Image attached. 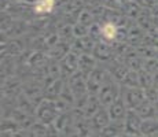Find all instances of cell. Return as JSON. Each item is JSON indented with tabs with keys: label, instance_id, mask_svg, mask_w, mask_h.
Returning <instances> with one entry per match:
<instances>
[{
	"label": "cell",
	"instance_id": "16",
	"mask_svg": "<svg viewBox=\"0 0 158 137\" xmlns=\"http://www.w3.org/2000/svg\"><path fill=\"white\" fill-rule=\"evenodd\" d=\"M140 133H142V136H144V137H150V136L158 133V121L154 119V118L144 119L140 126Z\"/></svg>",
	"mask_w": 158,
	"mask_h": 137
},
{
	"label": "cell",
	"instance_id": "24",
	"mask_svg": "<svg viewBox=\"0 0 158 137\" xmlns=\"http://www.w3.org/2000/svg\"><path fill=\"white\" fill-rule=\"evenodd\" d=\"M143 70L151 73V74H156V73H158V59H157V58H148V59H144Z\"/></svg>",
	"mask_w": 158,
	"mask_h": 137
},
{
	"label": "cell",
	"instance_id": "2",
	"mask_svg": "<svg viewBox=\"0 0 158 137\" xmlns=\"http://www.w3.org/2000/svg\"><path fill=\"white\" fill-rule=\"evenodd\" d=\"M121 97L124 99L128 110H133V108L136 110L146 100V92L140 87L138 88L123 87L121 88Z\"/></svg>",
	"mask_w": 158,
	"mask_h": 137
},
{
	"label": "cell",
	"instance_id": "21",
	"mask_svg": "<svg viewBox=\"0 0 158 137\" xmlns=\"http://www.w3.org/2000/svg\"><path fill=\"white\" fill-rule=\"evenodd\" d=\"M78 22L84 23V25H87V26H91L94 23V11L83 8L81 13L78 14Z\"/></svg>",
	"mask_w": 158,
	"mask_h": 137
},
{
	"label": "cell",
	"instance_id": "9",
	"mask_svg": "<svg viewBox=\"0 0 158 137\" xmlns=\"http://www.w3.org/2000/svg\"><path fill=\"white\" fill-rule=\"evenodd\" d=\"M95 40L91 36H85V37H78L73 41L72 44V51L76 54L83 55V54H92L94 48H95Z\"/></svg>",
	"mask_w": 158,
	"mask_h": 137
},
{
	"label": "cell",
	"instance_id": "18",
	"mask_svg": "<svg viewBox=\"0 0 158 137\" xmlns=\"http://www.w3.org/2000/svg\"><path fill=\"white\" fill-rule=\"evenodd\" d=\"M55 7V0H37L33 6V11L36 14H48Z\"/></svg>",
	"mask_w": 158,
	"mask_h": 137
},
{
	"label": "cell",
	"instance_id": "7",
	"mask_svg": "<svg viewBox=\"0 0 158 137\" xmlns=\"http://www.w3.org/2000/svg\"><path fill=\"white\" fill-rule=\"evenodd\" d=\"M127 108L128 107H127L125 102H124V99L120 96L107 110L109 115H110V119L113 121V122H124L125 117H127V112H128Z\"/></svg>",
	"mask_w": 158,
	"mask_h": 137
},
{
	"label": "cell",
	"instance_id": "32",
	"mask_svg": "<svg viewBox=\"0 0 158 137\" xmlns=\"http://www.w3.org/2000/svg\"><path fill=\"white\" fill-rule=\"evenodd\" d=\"M26 2H32V0H26Z\"/></svg>",
	"mask_w": 158,
	"mask_h": 137
},
{
	"label": "cell",
	"instance_id": "31",
	"mask_svg": "<svg viewBox=\"0 0 158 137\" xmlns=\"http://www.w3.org/2000/svg\"><path fill=\"white\" fill-rule=\"evenodd\" d=\"M156 4H158V0H156Z\"/></svg>",
	"mask_w": 158,
	"mask_h": 137
},
{
	"label": "cell",
	"instance_id": "14",
	"mask_svg": "<svg viewBox=\"0 0 158 137\" xmlns=\"http://www.w3.org/2000/svg\"><path fill=\"white\" fill-rule=\"evenodd\" d=\"M110 121L111 119H110V115H109V111L101 108L92 118H91V125H92V127H95V129L102 130L103 127H106L109 123H110Z\"/></svg>",
	"mask_w": 158,
	"mask_h": 137
},
{
	"label": "cell",
	"instance_id": "8",
	"mask_svg": "<svg viewBox=\"0 0 158 137\" xmlns=\"http://www.w3.org/2000/svg\"><path fill=\"white\" fill-rule=\"evenodd\" d=\"M92 55L98 60H102V62H110L111 58H113V55H114V47L110 45V42L101 40L95 44Z\"/></svg>",
	"mask_w": 158,
	"mask_h": 137
},
{
	"label": "cell",
	"instance_id": "28",
	"mask_svg": "<svg viewBox=\"0 0 158 137\" xmlns=\"http://www.w3.org/2000/svg\"><path fill=\"white\" fill-rule=\"evenodd\" d=\"M153 87L156 88V89L158 91V73H156L154 74V80H153Z\"/></svg>",
	"mask_w": 158,
	"mask_h": 137
},
{
	"label": "cell",
	"instance_id": "29",
	"mask_svg": "<svg viewBox=\"0 0 158 137\" xmlns=\"http://www.w3.org/2000/svg\"><path fill=\"white\" fill-rule=\"evenodd\" d=\"M10 137H23V136L21 135L19 132H15V133H11V135H10Z\"/></svg>",
	"mask_w": 158,
	"mask_h": 137
},
{
	"label": "cell",
	"instance_id": "25",
	"mask_svg": "<svg viewBox=\"0 0 158 137\" xmlns=\"http://www.w3.org/2000/svg\"><path fill=\"white\" fill-rule=\"evenodd\" d=\"M99 3H101L102 7L109 8V10H123V2L121 0H99Z\"/></svg>",
	"mask_w": 158,
	"mask_h": 137
},
{
	"label": "cell",
	"instance_id": "1",
	"mask_svg": "<svg viewBox=\"0 0 158 137\" xmlns=\"http://www.w3.org/2000/svg\"><path fill=\"white\" fill-rule=\"evenodd\" d=\"M120 96H121V89L117 84V80H114L113 75L109 73L107 78H106V81L103 82L101 91H99V95H98L99 100H101L102 106L110 107Z\"/></svg>",
	"mask_w": 158,
	"mask_h": 137
},
{
	"label": "cell",
	"instance_id": "19",
	"mask_svg": "<svg viewBox=\"0 0 158 137\" xmlns=\"http://www.w3.org/2000/svg\"><path fill=\"white\" fill-rule=\"evenodd\" d=\"M124 87L127 88H138L140 87L139 84V71H133V70H129L128 74L124 77V80L121 81Z\"/></svg>",
	"mask_w": 158,
	"mask_h": 137
},
{
	"label": "cell",
	"instance_id": "12",
	"mask_svg": "<svg viewBox=\"0 0 158 137\" xmlns=\"http://www.w3.org/2000/svg\"><path fill=\"white\" fill-rule=\"evenodd\" d=\"M63 88H65L63 80L62 78H58L52 84L48 85L47 88H44V96L47 97V100H56L60 96V93H62Z\"/></svg>",
	"mask_w": 158,
	"mask_h": 137
},
{
	"label": "cell",
	"instance_id": "17",
	"mask_svg": "<svg viewBox=\"0 0 158 137\" xmlns=\"http://www.w3.org/2000/svg\"><path fill=\"white\" fill-rule=\"evenodd\" d=\"M123 10H125V14L132 18H139L142 14V7L136 0H129V2L123 3Z\"/></svg>",
	"mask_w": 158,
	"mask_h": 137
},
{
	"label": "cell",
	"instance_id": "27",
	"mask_svg": "<svg viewBox=\"0 0 158 137\" xmlns=\"http://www.w3.org/2000/svg\"><path fill=\"white\" fill-rule=\"evenodd\" d=\"M7 48H8V52H10L11 55H18V54L22 52L23 45L19 40H11L7 44Z\"/></svg>",
	"mask_w": 158,
	"mask_h": 137
},
{
	"label": "cell",
	"instance_id": "22",
	"mask_svg": "<svg viewBox=\"0 0 158 137\" xmlns=\"http://www.w3.org/2000/svg\"><path fill=\"white\" fill-rule=\"evenodd\" d=\"M59 37L62 41H68L70 40L72 37H74V32H73V25H69V23H66L65 26H62L59 29Z\"/></svg>",
	"mask_w": 158,
	"mask_h": 137
},
{
	"label": "cell",
	"instance_id": "3",
	"mask_svg": "<svg viewBox=\"0 0 158 137\" xmlns=\"http://www.w3.org/2000/svg\"><path fill=\"white\" fill-rule=\"evenodd\" d=\"M109 75V71H106L105 69L96 66L89 74L87 75V88H88V93L89 95H99L103 82L106 81Z\"/></svg>",
	"mask_w": 158,
	"mask_h": 137
},
{
	"label": "cell",
	"instance_id": "26",
	"mask_svg": "<svg viewBox=\"0 0 158 137\" xmlns=\"http://www.w3.org/2000/svg\"><path fill=\"white\" fill-rule=\"evenodd\" d=\"M143 44L153 45V47L158 48V27H156V29H153V30H150V32H147V36H146Z\"/></svg>",
	"mask_w": 158,
	"mask_h": 137
},
{
	"label": "cell",
	"instance_id": "10",
	"mask_svg": "<svg viewBox=\"0 0 158 137\" xmlns=\"http://www.w3.org/2000/svg\"><path fill=\"white\" fill-rule=\"evenodd\" d=\"M142 117L133 110H128L127 112L125 121H124V127H125V132L128 133H138L140 132V126H142Z\"/></svg>",
	"mask_w": 158,
	"mask_h": 137
},
{
	"label": "cell",
	"instance_id": "20",
	"mask_svg": "<svg viewBox=\"0 0 158 137\" xmlns=\"http://www.w3.org/2000/svg\"><path fill=\"white\" fill-rule=\"evenodd\" d=\"M153 80H154V74L146 71V70H140L139 71V84H140V88H150L153 87Z\"/></svg>",
	"mask_w": 158,
	"mask_h": 137
},
{
	"label": "cell",
	"instance_id": "11",
	"mask_svg": "<svg viewBox=\"0 0 158 137\" xmlns=\"http://www.w3.org/2000/svg\"><path fill=\"white\" fill-rule=\"evenodd\" d=\"M96 58L92 54H83L80 55L78 59V71H81L83 74L88 75L96 67Z\"/></svg>",
	"mask_w": 158,
	"mask_h": 137
},
{
	"label": "cell",
	"instance_id": "30",
	"mask_svg": "<svg viewBox=\"0 0 158 137\" xmlns=\"http://www.w3.org/2000/svg\"><path fill=\"white\" fill-rule=\"evenodd\" d=\"M92 2H95V0H84V3H92Z\"/></svg>",
	"mask_w": 158,
	"mask_h": 137
},
{
	"label": "cell",
	"instance_id": "33",
	"mask_svg": "<svg viewBox=\"0 0 158 137\" xmlns=\"http://www.w3.org/2000/svg\"><path fill=\"white\" fill-rule=\"evenodd\" d=\"M94 137H96V136H94Z\"/></svg>",
	"mask_w": 158,
	"mask_h": 137
},
{
	"label": "cell",
	"instance_id": "6",
	"mask_svg": "<svg viewBox=\"0 0 158 137\" xmlns=\"http://www.w3.org/2000/svg\"><path fill=\"white\" fill-rule=\"evenodd\" d=\"M78 59L80 55L74 51H70L62 60H60V69H62V77L68 78L78 71Z\"/></svg>",
	"mask_w": 158,
	"mask_h": 137
},
{
	"label": "cell",
	"instance_id": "13",
	"mask_svg": "<svg viewBox=\"0 0 158 137\" xmlns=\"http://www.w3.org/2000/svg\"><path fill=\"white\" fill-rule=\"evenodd\" d=\"M118 32H120L118 26L114 25L113 22H109L107 21L106 23H103L102 25V30H101L102 37H101V40L103 38V41H107V42L115 41L117 40V37H118Z\"/></svg>",
	"mask_w": 158,
	"mask_h": 137
},
{
	"label": "cell",
	"instance_id": "4",
	"mask_svg": "<svg viewBox=\"0 0 158 137\" xmlns=\"http://www.w3.org/2000/svg\"><path fill=\"white\" fill-rule=\"evenodd\" d=\"M59 112L55 107V102L54 100H44L39 104L37 107V117L43 121L44 123H51L58 118Z\"/></svg>",
	"mask_w": 158,
	"mask_h": 137
},
{
	"label": "cell",
	"instance_id": "5",
	"mask_svg": "<svg viewBox=\"0 0 158 137\" xmlns=\"http://www.w3.org/2000/svg\"><path fill=\"white\" fill-rule=\"evenodd\" d=\"M68 84L70 87V89L74 93L76 99L81 96L88 95V88H87V75L83 74L81 71L74 73L73 75H70L68 80Z\"/></svg>",
	"mask_w": 158,
	"mask_h": 137
},
{
	"label": "cell",
	"instance_id": "15",
	"mask_svg": "<svg viewBox=\"0 0 158 137\" xmlns=\"http://www.w3.org/2000/svg\"><path fill=\"white\" fill-rule=\"evenodd\" d=\"M154 104H156V103H153V102H150V100L146 99L144 102L135 110V111L138 112V114L140 115L142 118H146V119H148V118H153V117H156V115H157L156 106H154Z\"/></svg>",
	"mask_w": 158,
	"mask_h": 137
},
{
	"label": "cell",
	"instance_id": "23",
	"mask_svg": "<svg viewBox=\"0 0 158 137\" xmlns=\"http://www.w3.org/2000/svg\"><path fill=\"white\" fill-rule=\"evenodd\" d=\"M73 32H74V37L76 38L85 37V36H89V26L77 22L76 25H73Z\"/></svg>",
	"mask_w": 158,
	"mask_h": 137
}]
</instances>
